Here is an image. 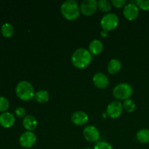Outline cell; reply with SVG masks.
<instances>
[{
	"label": "cell",
	"instance_id": "obj_17",
	"mask_svg": "<svg viewBox=\"0 0 149 149\" xmlns=\"http://www.w3.org/2000/svg\"><path fill=\"white\" fill-rule=\"evenodd\" d=\"M34 98L39 103H46L49 100V95L47 90H39L35 93Z\"/></svg>",
	"mask_w": 149,
	"mask_h": 149
},
{
	"label": "cell",
	"instance_id": "obj_7",
	"mask_svg": "<svg viewBox=\"0 0 149 149\" xmlns=\"http://www.w3.org/2000/svg\"><path fill=\"white\" fill-rule=\"evenodd\" d=\"M36 141V136L30 131L23 132L19 138V143L24 148H31L34 145Z\"/></svg>",
	"mask_w": 149,
	"mask_h": 149
},
{
	"label": "cell",
	"instance_id": "obj_11",
	"mask_svg": "<svg viewBox=\"0 0 149 149\" xmlns=\"http://www.w3.org/2000/svg\"><path fill=\"white\" fill-rule=\"evenodd\" d=\"M93 83L98 88H105L109 85V78L103 73H97L93 78Z\"/></svg>",
	"mask_w": 149,
	"mask_h": 149
},
{
	"label": "cell",
	"instance_id": "obj_9",
	"mask_svg": "<svg viewBox=\"0 0 149 149\" xmlns=\"http://www.w3.org/2000/svg\"><path fill=\"white\" fill-rule=\"evenodd\" d=\"M122 105L119 101H113L109 103L107 107L106 113L111 118H117L122 114Z\"/></svg>",
	"mask_w": 149,
	"mask_h": 149
},
{
	"label": "cell",
	"instance_id": "obj_14",
	"mask_svg": "<svg viewBox=\"0 0 149 149\" xmlns=\"http://www.w3.org/2000/svg\"><path fill=\"white\" fill-rule=\"evenodd\" d=\"M23 127L27 130L31 131L36 129L37 126V120L36 118L32 115H27L24 117L23 121Z\"/></svg>",
	"mask_w": 149,
	"mask_h": 149
},
{
	"label": "cell",
	"instance_id": "obj_23",
	"mask_svg": "<svg viewBox=\"0 0 149 149\" xmlns=\"http://www.w3.org/2000/svg\"><path fill=\"white\" fill-rule=\"evenodd\" d=\"M135 4L143 10H149V0H137Z\"/></svg>",
	"mask_w": 149,
	"mask_h": 149
},
{
	"label": "cell",
	"instance_id": "obj_20",
	"mask_svg": "<svg viewBox=\"0 0 149 149\" xmlns=\"http://www.w3.org/2000/svg\"><path fill=\"white\" fill-rule=\"evenodd\" d=\"M97 3H98L99 8L102 12L106 13V12H109L111 8V2L107 0H100V1H97Z\"/></svg>",
	"mask_w": 149,
	"mask_h": 149
},
{
	"label": "cell",
	"instance_id": "obj_24",
	"mask_svg": "<svg viewBox=\"0 0 149 149\" xmlns=\"http://www.w3.org/2000/svg\"><path fill=\"white\" fill-rule=\"evenodd\" d=\"M94 149H113V147L109 143L105 142V141H100V142L96 143Z\"/></svg>",
	"mask_w": 149,
	"mask_h": 149
},
{
	"label": "cell",
	"instance_id": "obj_19",
	"mask_svg": "<svg viewBox=\"0 0 149 149\" xmlns=\"http://www.w3.org/2000/svg\"><path fill=\"white\" fill-rule=\"evenodd\" d=\"M1 34L4 36V37H11L13 36V33H14V27L12 24L8 23H4L1 26Z\"/></svg>",
	"mask_w": 149,
	"mask_h": 149
},
{
	"label": "cell",
	"instance_id": "obj_4",
	"mask_svg": "<svg viewBox=\"0 0 149 149\" xmlns=\"http://www.w3.org/2000/svg\"><path fill=\"white\" fill-rule=\"evenodd\" d=\"M133 93L132 87L127 83H120L113 88V94L116 98L119 100H127Z\"/></svg>",
	"mask_w": 149,
	"mask_h": 149
},
{
	"label": "cell",
	"instance_id": "obj_27",
	"mask_svg": "<svg viewBox=\"0 0 149 149\" xmlns=\"http://www.w3.org/2000/svg\"><path fill=\"white\" fill-rule=\"evenodd\" d=\"M84 149H93V148H84Z\"/></svg>",
	"mask_w": 149,
	"mask_h": 149
},
{
	"label": "cell",
	"instance_id": "obj_10",
	"mask_svg": "<svg viewBox=\"0 0 149 149\" xmlns=\"http://www.w3.org/2000/svg\"><path fill=\"white\" fill-rule=\"evenodd\" d=\"M83 135L87 141L90 142H96L98 141L100 138V132L98 130L95 126H90L86 127L83 131Z\"/></svg>",
	"mask_w": 149,
	"mask_h": 149
},
{
	"label": "cell",
	"instance_id": "obj_1",
	"mask_svg": "<svg viewBox=\"0 0 149 149\" xmlns=\"http://www.w3.org/2000/svg\"><path fill=\"white\" fill-rule=\"evenodd\" d=\"M92 61V55L85 48H79L75 50L71 57V61L74 66L79 68H85Z\"/></svg>",
	"mask_w": 149,
	"mask_h": 149
},
{
	"label": "cell",
	"instance_id": "obj_5",
	"mask_svg": "<svg viewBox=\"0 0 149 149\" xmlns=\"http://www.w3.org/2000/svg\"><path fill=\"white\" fill-rule=\"evenodd\" d=\"M119 23V17L114 13H107L102 17L100 20V25L103 30L111 31L114 29Z\"/></svg>",
	"mask_w": 149,
	"mask_h": 149
},
{
	"label": "cell",
	"instance_id": "obj_18",
	"mask_svg": "<svg viewBox=\"0 0 149 149\" xmlns=\"http://www.w3.org/2000/svg\"><path fill=\"white\" fill-rule=\"evenodd\" d=\"M137 139L142 143H149V130L142 129L137 132Z\"/></svg>",
	"mask_w": 149,
	"mask_h": 149
},
{
	"label": "cell",
	"instance_id": "obj_26",
	"mask_svg": "<svg viewBox=\"0 0 149 149\" xmlns=\"http://www.w3.org/2000/svg\"><path fill=\"white\" fill-rule=\"evenodd\" d=\"M16 116L18 117H23L25 116V109L22 107H18L15 111Z\"/></svg>",
	"mask_w": 149,
	"mask_h": 149
},
{
	"label": "cell",
	"instance_id": "obj_22",
	"mask_svg": "<svg viewBox=\"0 0 149 149\" xmlns=\"http://www.w3.org/2000/svg\"><path fill=\"white\" fill-rule=\"evenodd\" d=\"M9 108V101L6 97L0 96V111H5Z\"/></svg>",
	"mask_w": 149,
	"mask_h": 149
},
{
	"label": "cell",
	"instance_id": "obj_3",
	"mask_svg": "<svg viewBox=\"0 0 149 149\" xmlns=\"http://www.w3.org/2000/svg\"><path fill=\"white\" fill-rule=\"evenodd\" d=\"M16 94L17 97L23 100H29L34 97V89L30 82L21 81L16 86Z\"/></svg>",
	"mask_w": 149,
	"mask_h": 149
},
{
	"label": "cell",
	"instance_id": "obj_12",
	"mask_svg": "<svg viewBox=\"0 0 149 149\" xmlns=\"http://www.w3.org/2000/svg\"><path fill=\"white\" fill-rule=\"evenodd\" d=\"M14 116L10 112H4L0 114V125L5 128H9L15 123Z\"/></svg>",
	"mask_w": 149,
	"mask_h": 149
},
{
	"label": "cell",
	"instance_id": "obj_6",
	"mask_svg": "<svg viewBox=\"0 0 149 149\" xmlns=\"http://www.w3.org/2000/svg\"><path fill=\"white\" fill-rule=\"evenodd\" d=\"M98 3L96 0H84L81 1L80 10L85 15H91L96 11Z\"/></svg>",
	"mask_w": 149,
	"mask_h": 149
},
{
	"label": "cell",
	"instance_id": "obj_2",
	"mask_svg": "<svg viewBox=\"0 0 149 149\" xmlns=\"http://www.w3.org/2000/svg\"><path fill=\"white\" fill-rule=\"evenodd\" d=\"M61 11L64 17L69 20H73L79 17L80 8L74 0H66L61 4Z\"/></svg>",
	"mask_w": 149,
	"mask_h": 149
},
{
	"label": "cell",
	"instance_id": "obj_8",
	"mask_svg": "<svg viewBox=\"0 0 149 149\" xmlns=\"http://www.w3.org/2000/svg\"><path fill=\"white\" fill-rule=\"evenodd\" d=\"M123 14L127 20H135L139 15V8L135 3H128L127 5L125 6Z\"/></svg>",
	"mask_w": 149,
	"mask_h": 149
},
{
	"label": "cell",
	"instance_id": "obj_15",
	"mask_svg": "<svg viewBox=\"0 0 149 149\" xmlns=\"http://www.w3.org/2000/svg\"><path fill=\"white\" fill-rule=\"evenodd\" d=\"M103 43L99 39H94L90 42V45H89L90 53L93 54V55H97V54L100 53L103 50Z\"/></svg>",
	"mask_w": 149,
	"mask_h": 149
},
{
	"label": "cell",
	"instance_id": "obj_16",
	"mask_svg": "<svg viewBox=\"0 0 149 149\" xmlns=\"http://www.w3.org/2000/svg\"><path fill=\"white\" fill-rule=\"evenodd\" d=\"M121 68H122V63H121L120 61H119L118 59L113 58L109 61V65H108V71H109V74H116L120 71Z\"/></svg>",
	"mask_w": 149,
	"mask_h": 149
},
{
	"label": "cell",
	"instance_id": "obj_13",
	"mask_svg": "<svg viewBox=\"0 0 149 149\" xmlns=\"http://www.w3.org/2000/svg\"><path fill=\"white\" fill-rule=\"evenodd\" d=\"M71 120L75 125H83L87 123V122L88 121V115L85 112L78 111L73 113L72 116H71Z\"/></svg>",
	"mask_w": 149,
	"mask_h": 149
},
{
	"label": "cell",
	"instance_id": "obj_21",
	"mask_svg": "<svg viewBox=\"0 0 149 149\" xmlns=\"http://www.w3.org/2000/svg\"><path fill=\"white\" fill-rule=\"evenodd\" d=\"M124 107H125V110L127 112H132L135 111V103L131 99H127L125 100L123 104Z\"/></svg>",
	"mask_w": 149,
	"mask_h": 149
},
{
	"label": "cell",
	"instance_id": "obj_25",
	"mask_svg": "<svg viewBox=\"0 0 149 149\" xmlns=\"http://www.w3.org/2000/svg\"><path fill=\"white\" fill-rule=\"evenodd\" d=\"M111 3L116 7H122L126 4V0H112Z\"/></svg>",
	"mask_w": 149,
	"mask_h": 149
}]
</instances>
